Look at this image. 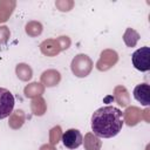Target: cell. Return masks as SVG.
<instances>
[{"label": "cell", "mask_w": 150, "mask_h": 150, "mask_svg": "<svg viewBox=\"0 0 150 150\" xmlns=\"http://www.w3.org/2000/svg\"><path fill=\"white\" fill-rule=\"evenodd\" d=\"M123 127L122 111L112 105H105L94 111L91 116V130L101 138H111L120 134Z\"/></svg>", "instance_id": "1"}, {"label": "cell", "mask_w": 150, "mask_h": 150, "mask_svg": "<svg viewBox=\"0 0 150 150\" xmlns=\"http://www.w3.org/2000/svg\"><path fill=\"white\" fill-rule=\"evenodd\" d=\"M149 56H150V48L146 46L135 50L131 55V61L134 67L139 71H148L150 69Z\"/></svg>", "instance_id": "2"}, {"label": "cell", "mask_w": 150, "mask_h": 150, "mask_svg": "<svg viewBox=\"0 0 150 150\" xmlns=\"http://www.w3.org/2000/svg\"><path fill=\"white\" fill-rule=\"evenodd\" d=\"M14 103L13 94L6 88H0V120H4L12 114Z\"/></svg>", "instance_id": "3"}, {"label": "cell", "mask_w": 150, "mask_h": 150, "mask_svg": "<svg viewBox=\"0 0 150 150\" xmlns=\"http://www.w3.org/2000/svg\"><path fill=\"white\" fill-rule=\"evenodd\" d=\"M62 143L66 148L74 150L82 144V135L77 129H69L62 135Z\"/></svg>", "instance_id": "4"}, {"label": "cell", "mask_w": 150, "mask_h": 150, "mask_svg": "<svg viewBox=\"0 0 150 150\" xmlns=\"http://www.w3.org/2000/svg\"><path fill=\"white\" fill-rule=\"evenodd\" d=\"M134 97L142 105L148 107L150 104V87L148 83L137 84L134 89Z\"/></svg>", "instance_id": "5"}]
</instances>
